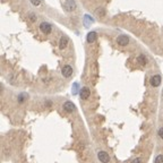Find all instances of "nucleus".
<instances>
[{
    "mask_svg": "<svg viewBox=\"0 0 163 163\" xmlns=\"http://www.w3.org/2000/svg\"><path fill=\"white\" fill-rule=\"evenodd\" d=\"M96 39H97V34H96V32H94V31L89 32V33L87 34V36H86V41H87L88 43H93V42H95V41H96Z\"/></svg>",
    "mask_w": 163,
    "mask_h": 163,
    "instance_id": "10",
    "label": "nucleus"
},
{
    "mask_svg": "<svg viewBox=\"0 0 163 163\" xmlns=\"http://www.w3.org/2000/svg\"><path fill=\"white\" fill-rule=\"evenodd\" d=\"M80 95L83 100H87L89 96H91V89L87 87V86H84L81 88V92H80Z\"/></svg>",
    "mask_w": 163,
    "mask_h": 163,
    "instance_id": "8",
    "label": "nucleus"
},
{
    "mask_svg": "<svg viewBox=\"0 0 163 163\" xmlns=\"http://www.w3.org/2000/svg\"><path fill=\"white\" fill-rule=\"evenodd\" d=\"M39 27H40V31H41L42 33H44V34H50L51 31H52V26H51V24L48 23V22H42Z\"/></svg>",
    "mask_w": 163,
    "mask_h": 163,
    "instance_id": "4",
    "label": "nucleus"
},
{
    "mask_svg": "<svg viewBox=\"0 0 163 163\" xmlns=\"http://www.w3.org/2000/svg\"><path fill=\"white\" fill-rule=\"evenodd\" d=\"M62 110L67 113H73L76 111V105L72 102V101H66L64 104H62Z\"/></svg>",
    "mask_w": 163,
    "mask_h": 163,
    "instance_id": "2",
    "label": "nucleus"
},
{
    "mask_svg": "<svg viewBox=\"0 0 163 163\" xmlns=\"http://www.w3.org/2000/svg\"><path fill=\"white\" fill-rule=\"evenodd\" d=\"M74 70H73V67L69 66V65H65L61 69V75L65 77V78H69L72 75H73Z\"/></svg>",
    "mask_w": 163,
    "mask_h": 163,
    "instance_id": "5",
    "label": "nucleus"
},
{
    "mask_svg": "<svg viewBox=\"0 0 163 163\" xmlns=\"http://www.w3.org/2000/svg\"><path fill=\"white\" fill-rule=\"evenodd\" d=\"M96 14H97L100 17H103V16L105 15V10H104V8H97V9H96Z\"/></svg>",
    "mask_w": 163,
    "mask_h": 163,
    "instance_id": "12",
    "label": "nucleus"
},
{
    "mask_svg": "<svg viewBox=\"0 0 163 163\" xmlns=\"http://www.w3.org/2000/svg\"><path fill=\"white\" fill-rule=\"evenodd\" d=\"M26 99H27V95H26V94H20V95H18V102H19V103L24 102Z\"/></svg>",
    "mask_w": 163,
    "mask_h": 163,
    "instance_id": "14",
    "label": "nucleus"
},
{
    "mask_svg": "<svg viewBox=\"0 0 163 163\" xmlns=\"http://www.w3.org/2000/svg\"><path fill=\"white\" fill-rule=\"evenodd\" d=\"M97 160L101 163H109L110 162V155L108 154V152L103 151V150H100L97 152Z\"/></svg>",
    "mask_w": 163,
    "mask_h": 163,
    "instance_id": "1",
    "label": "nucleus"
},
{
    "mask_svg": "<svg viewBox=\"0 0 163 163\" xmlns=\"http://www.w3.org/2000/svg\"><path fill=\"white\" fill-rule=\"evenodd\" d=\"M137 64L141 65V66H145V65L147 64V58H146V56L139 55V56L137 57Z\"/></svg>",
    "mask_w": 163,
    "mask_h": 163,
    "instance_id": "11",
    "label": "nucleus"
},
{
    "mask_svg": "<svg viewBox=\"0 0 163 163\" xmlns=\"http://www.w3.org/2000/svg\"><path fill=\"white\" fill-rule=\"evenodd\" d=\"M131 163H143V161H142L141 158H135V159L131 161Z\"/></svg>",
    "mask_w": 163,
    "mask_h": 163,
    "instance_id": "17",
    "label": "nucleus"
},
{
    "mask_svg": "<svg viewBox=\"0 0 163 163\" xmlns=\"http://www.w3.org/2000/svg\"><path fill=\"white\" fill-rule=\"evenodd\" d=\"M30 1L32 2V5H33V6H36V7H37V6H40V5H41V2H42V0H30Z\"/></svg>",
    "mask_w": 163,
    "mask_h": 163,
    "instance_id": "15",
    "label": "nucleus"
},
{
    "mask_svg": "<svg viewBox=\"0 0 163 163\" xmlns=\"http://www.w3.org/2000/svg\"><path fill=\"white\" fill-rule=\"evenodd\" d=\"M158 135H159V137L163 141V126L162 127H160V129L158 130Z\"/></svg>",
    "mask_w": 163,
    "mask_h": 163,
    "instance_id": "16",
    "label": "nucleus"
},
{
    "mask_svg": "<svg viewBox=\"0 0 163 163\" xmlns=\"http://www.w3.org/2000/svg\"><path fill=\"white\" fill-rule=\"evenodd\" d=\"M117 43H118L120 47H126V45H128V43H129V37H128L127 35H125V34H121V35H119V36L117 37Z\"/></svg>",
    "mask_w": 163,
    "mask_h": 163,
    "instance_id": "6",
    "label": "nucleus"
},
{
    "mask_svg": "<svg viewBox=\"0 0 163 163\" xmlns=\"http://www.w3.org/2000/svg\"><path fill=\"white\" fill-rule=\"evenodd\" d=\"M64 9L68 12H72L76 9V1L75 0H66L64 2Z\"/></svg>",
    "mask_w": 163,
    "mask_h": 163,
    "instance_id": "3",
    "label": "nucleus"
},
{
    "mask_svg": "<svg viewBox=\"0 0 163 163\" xmlns=\"http://www.w3.org/2000/svg\"><path fill=\"white\" fill-rule=\"evenodd\" d=\"M68 43H69L68 37L67 36H61L60 40H59V49L60 50H65L68 47Z\"/></svg>",
    "mask_w": 163,
    "mask_h": 163,
    "instance_id": "9",
    "label": "nucleus"
},
{
    "mask_svg": "<svg viewBox=\"0 0 163 163\" xmlns=\"http://www.w3.org/2000/svg\"><path fill=\"white\" fill-rule=\"evenodd\" d=\"M154 163H163V154H159L155 156Z\"/></svg>",
    "mask_w": 163,
    "mask_h": 163,
    "instance_id": "13",
    "label": "nucleus"
},
{
    "mask_svg": "<svg viewBox=\"0 0 163 163\" xmlns=\"http://www.w3.org/2000/svg\"><path fill=\"white\" fill-rule=\"evenodd\" d=\"M161 83H162V78H161L160 75H153L150 80V84L153 87H159L161 85Z\"/></svg>",
    "mask_w": 163,
    "mask_h": 163,
    "instance_id": "7",
    "label": "nucleus"
}]
</instances>
